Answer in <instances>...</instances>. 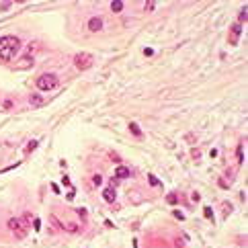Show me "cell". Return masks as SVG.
<instances>
[{"label":"cell","instance_id":"9c48e42d","mask_svg":"<svg viewBox=\"0 0 248 248\" xmlns=\"http://www.w3.org/2000/svg\"><path fill=\"white\" fill-rule=\"evenodd\" d=\"M111 10H113V12H121V10H123V2H121V0H113V2H111Z\"/></svg>","mask_w":248,"mask_h":248},{"label":"cell","instance_id":"5b68a950","mask_svg":"<svg viewBox=\"0 0 248 248\" xmlns=\"http://www.w3.org/2000/svg\"><path fill=\"white\" fill-rule=\"evenodd\" d=\"M88 29H90L92 33L101 31V29H103V19H101V17H92V19L88 21Z\"/></svg>","mask_w":248,"mask_h":248},{"label":"cell","instance_id":"ffe728a7","mask_svg":"<svg viewBox=\"0 0 248 248\" xmlns=\"http://www.w3.org/2000/svg\"><path fill=\"white\" fill-rule=\"evenodd\" d=\"M154 6H156V2H148V4H146V10H154Z\"/></svg>","mask_w":248,"mask_h":248},{"label":"cell","instance_id":"44dd1931","mask_svg":"<svg viewBox=\"0 0 248 248\" xmlns=\"http://www.w3.org/2000/svg\"><path fill=\"white\" fill-rule=\"evenodd\" d=\"M10 6H12V4H10V2H4V4H2V10H8V8H10Z\"/></svg>","mask_w":248,"mask_h":248},{"label":"cell","instance_id":"3957f363","mask_svg":"<svg viewBox=\"0 0 248 248\" xmlns=\"http://www.w3.org/2000/svg\"><path fill=\"white\" fill-rule=\"evenodd\" d=\"M8 230L14 232L17 238H25V236H27V228H25V226L21 224V219H17V217L8 219Z\"/></svg>","mask_w":248,"mask_h":248},{"label":"cell","instance_id":"d6986e66","mask_svg":"<svg viewBox=\"0 0 248 248\" xmlns=\"http://www.w3.org/2000/svg\"><path fill=\"white\" fill-rule=\"evenodd\" d=\"M33 228H35V230H39V228H41V219H39V217H35V221H33Z\"/></svg>","mask_w":248,"mask_h":248},{"label":"cell","instance_id":"9a60e30c","mask_svg":"<svg viewBox=\"0 0 248 248\" xmlns=\"http://www.w3.org/2000/svg\"><path fill=\"white\" fill-rule=\"evenodd\" d=\"M92 183H94L96 187H98V185H103V176H101V174H94V176H92Z\"/></svg>","mask_w":248,"mask_h":248},{"label":"cell","instance_id":"4fadbf2b","mask_svg":"<svg viewBox=\"0 0 248 248\" xmlns=\"http://www.w3.org/2000/svg\"><path fill=\"white\" fill-rule=\"evenodd\" d=\"M246 6H244V8H242V10H240V14H238V21H240V23H242V21H244V23H246Z\"/></svg>","mask_w":248,"mask_h":248},{"label":"cell","instance_id":"2e32d148","mask_svg":"<svg viewBox=\"0 0 248 248\" xmlns=\"http://www.w3.org/2000/svg\"><path fill=\"white\" fill-rule=\"evenodd\" d=\"M236 152H238V162L242 164V162H244V156H242V146H238V150H236Z\"/></svg>","mask_w":248,"mask_h":248},{"label":"cell","instance_id":"6da1fadb","mask_svg":"<svg viewBox=\"0 0 248 248\" xmlns=\"http://www.w3.org/2000/svg\"><path fill=\"white\" fill-rule=\"evenodd\" d=\"M19 49H21L19 37H14V35H4V37H0V60H4V62L12 60V58L19 53Z\"/></svg>","mask_w":248,"mask_h":248},{"label":"cell","instance_id":"277c9868","mask_svg":"<svg viewBox=\"0 0 248 248\" xmlns=\"http://www.w3.org/2000/svg\"><path fill=\"white\" fill-rule=\"evenodd\" d=\"M74 66H76L78 70H88V68L92 66V55H88V53H78V55L74 58Z\"/></svg>","mask_w":248,"mask_h":248},{"label":"cell","instance_id":"e0dca14e","mask_svg":"<svg viewBox=\"0 0 248 248\" xmlns=\"http://www.w3.org/2000/svg\"><path fill=\"white\" fill-rule=\"evenodd\" d=\"M148 180H150V185H154V187H156V185H160V180H158L156 176H152V174H150V178H148Z\"/></svg>","mask_w":248,"mask_h":248},{"label":"cell","instance_id":"8fae6325","mask_svg":"<svg viewBox=\"0 0 248 248\" xmlns=\"http://www.w3.org/2000/svg\"><path fill=\"white\" fill-rule=\"evenodd\" d=\"M129 131H131L133 135H137V137L142 135V129H139V125H137V123H129Z\"/></svg>","mask_w":248,"mask_h":248},{"label":"cell","instance_id":"7a4b0ae2","mask_svg":"<svg viewBox=\"0 0 248 248\" xmlns=\"http://www.w3.org/2000/svg\"><path fill=\"white\" fill-rule=\"evenodd\" d=\"M58 84H60V80H58L55 74H41L37 78V88L39 90H53Z\"/></svg>","mask_w":248,"mask_h":248},{"label":"cell","instance_id":"52a82bcc","mask_svg":"<svg viewBox=\"0 0 248 248\" xmlns=\"http://www.w3.org/2000/svg\"><path fill=\"white\" fill-rule=\"evenodd\" d=\"M131 172H129V168L127 166H117V170H115V176L117 178H127Z\"/></svg>","mask_w":248,"mask_h":248},{"label":"cell","instance_id":"8992f818","mask_svg":"<svg viewBox=\"0 0 248 248\" xmlns=\"http://www.w3.org/2000/svg\"><path fill=\"white\" fill-rule=\"evenodd\" d=\"M103 197H105V201L113 203V201L117 199V193H115V189H113V187H109V189H105V191H103Z\"/></svg>","mask_w":248,"mask_h":248},{"label":"cell","instance_id":"ac0fdd59","mask_svg":"<svg viewBox=\"0 0 248 248\" xmlns=\"http://www.w3.org/2000/svg\"><path fill=\"white\" fill-rule=\"evenodd\" d=\"M35 148H37V142H31V144H29V146H27V152H33V150H35Z\"/></svg>","mask_w":248,"mask_h":248},{"label":"cell","instance_id":"30bf717a","mask_svg":"<svg viewBox=\"0 0 248 248\" xmlns=\"http://www.w3.org/2000/svg\"><path fill=\"white\" fill-rule=\"evenodd\" d=\"M240 31H242V27H240V25H234V27H232V43L238 41V35H240Z\"/></svg>","mask_w":248,"mask_h":248},{"label":"cell","instance_id":"7c38bea8","mask_svg":"<svg viewBox=\"0 0 248 248\" xmlns=\"http://www.w3.org/2000/svg\"><path fill=\"white\" fill-rule=\"evenodd\" d=\"M166 201H168V203H170V205H174V203H176V201H178V197H176V195H174V193H170V195H168V197H166Z\"/></svg>","mask_w":248,"mask_h":248},{"label":"cell","instance_id":"ba28073f","mask_svg":"<svg viewBox=\"0 0 248 248\" xmlns=\"http://www.w3.org/2000/svg\"><path fill=\"white\" fill-rule=\"evenodd\" d=\"M29 101H31V105H33V107H41L43 103H45V98H43L41 94H31V96H29Z\"/></svg>","mask_w":248,"mask_h":248},{"label":"cell","instance_id":"5bb4252c","mask_svg":"<svg viewBox=\"0 0 248 248\" xmlns=\"http://www.w3.org/2000/svg\"><path fill=\"white\" fill-rule=\"evenodd\" d=\"M203 215H205L207 219H213V211H211V207H205V209H203Z\"/></svg>","mask_w":248,"mask_h":248}]
</instances>
